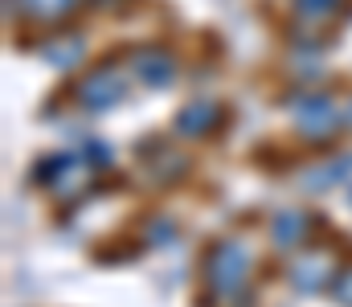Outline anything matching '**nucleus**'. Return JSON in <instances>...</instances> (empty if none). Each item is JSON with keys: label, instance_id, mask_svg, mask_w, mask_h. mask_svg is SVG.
Wrapping results in <instances>:
<instances>
[{"label": "nucleus", "instance_id": "1", "mask_svg": "<svg viewBox=\"0 0 352 307\" xmlns=\"http://www.w3.org/2000/svg\"><path fill=\"white\" fill-rule=\"evenodd\" d=\"M299 4H303V8H311V12H324V8H332L336 0H299Z\"/></svg>", "mask_w": 352, "mask_h": 307}]
</instances>
